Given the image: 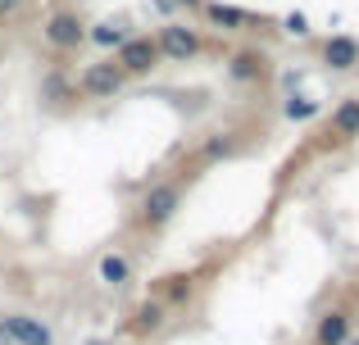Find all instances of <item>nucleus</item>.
<instances>
[{
  "mask_svg": "<svg viewBox=\"0 0 359 345\" xmlns=\"http://www.w3.org/2000/svg\"><path fill=\"white\" fill-rule=\"evenodd\" d=\"M177 204H182V186L177 182H155L146 195H141V223H146V227H164V223H173Z\"/></svg>",
  "mask_w": 359,
  "mask_h": 345,
  "instance_id": "nucleus-1",
  "label": "nucleus"
},
{
  "mask_svg": "<svg viewBox=\"0 0 359 345\" xmlns=\"http://www.w3.org/2000/svg\"><path fill=\"white\" fill-rule=\"evenodd\" d=\"M0 332L9 345H55V332L32 314H0Z\"/></svg>",
  "mask_w": 359,
  "mask_h": 345,
  "instance_id": "nucleus-2",
  "label": "nucleus"
},
{
  "mask_svg": "<svg viewBox=\"0 0 359 345\" xmlns=\"http://www.w3.org/2000/svg\"><path fill=\"white\" fill-rule=\"evenodd\" d=\"M114 64L123 73H150L159 64V41H150V36H128V41L118 45Z\"/></svg>",
  "mask_w": 359,
  "mask_h": 345,
  "instance_id": "nucleus-3",
  "label": "nucleus"
},
{
  "mask_svg": "<svg viewBox=\"0 0 359 345\" xmlns=\"http://www.w3.org/2000/svg\"><path fill=\"white\" fill-rule=\"evenodd\" d=\"M123 78H128V73H123L118 64H87L82 78H78V91L100 100V96H114V91L123 87Z\"/></svg>",
  "mask_w": 359,
  "mask_h": 345,
  "instance_id": "nucleus-4",
  "label": "nucleus"
},
{
  "mask_svg": "<svg viewBox=\"0 0 359 345\" xmlns=\"http://www.w3.org/2000/svg\"><path fill=\"white\" fill-rule=\"evenodd\" d=\"M196 50H201V36H196L191 27L168 23L164 32H159V55H168V59H191Z\"/></svg>",
  "mask_w": 359,
  "mask_h": 345,
  "instance_id": "nucleus-5",
  "label": "nucleus"
},
{
  "mask_svg": "<svg viewBox=\"0 0 359 345\" xmlns=\"http://www.w3.org/2000/svg\"><path fill=\"white\" fill-rule=\"evenodd\" d=\"M82 36H87V27L78 23V14H55L50 23H46V41H50L55 50H78Z\"/></svg>",
  "mask_w": 359,
  "mask_h": 345,
  "instance_id": "nucleus-6",
  "label": "nucleus"
},
{
  "mask_svg": "<svg viewBox=\"0 0 359 345\" xmlns=\"http://www.w3.org/2000/svg\"><path fill=\"white\" fill-rule=\"evenodd\" d=\"M351 341V314L346 309H327L314 328V345H346Z\"/></svg>",
  "mask_w": 359,
  "mask_h": 345,
  "instance_id": "nucleus-7",
  "label": "nucleus"
},
{
  "mask_svg": "<svg viewBox=\"0 0 359 345\" xmlns=\"http://www.w3.org/2000/svg\"><path fill=\"white\" fill-rule=\"evenodd\" d=\"M355 59H359V41L355 36H327L323 41V64L327 69L346 73V69H355Z\"/></svg>",
  "mask_w": 359,
  "mask_h": 345,
  "instance_id": "nucleus-8",
  "label": "nucleus"
},
{
  "mask_svg": "<svg viewBox=\"0 0 359 345\" xmlns=\"http://www.w3.org/2000/svg\"><path fill=\"white\" fill-rule=\"evenodd\" d=\"M164 318H168V304L164 300H146L137 309V318H132V332H137V337H150V332L164 328Z\"/></svg>",
  "mask_w": 359,
  "mask_h": 345,
  "instance_id": "nucleus-9",
  "label": "nucleus"
},
{
  "mask_svg": "<svg viewBox=\"0 0 359 345\" xmlns=\"http://www.w3.org/2000/svg\"><path fill=\"white\" fill-rule=\"evenodd\" d=\"M100 282H105V286H128L132 282L128 255H105V259H100Z\"/></svg>",
  "mask_w": 359,
  "mask_h": 345,
  "instance_id": "nucleus-10",
  "label": "nucleus"
},
{
  "mask_svg": "<svg viewBox=\"0 0 359 345\" xmlns=\"http://www.w3.org/2000/svg\"><path fill=\"white\" fill-rule=\"evenodd\" d=\"M205 14H210L214 23L223 27V32H241V27L250 23V14H245V9H237V5H205Z\"/></svg>",
  "mask_w": 359,
  "mask_h": 345,
  "instance_id": "nucleus-11",
  "label": "nucleus"
},
{
  "mask_svg": "<svg viewBox=\"0 0 359 345\" xmlns=\"http://www.w3.org/2000/svg\"><path fill=\"white\" fill-rule=\"evenodd\" d=\"M332 127L341 136H359V100H346V105L337 109V114H332Z\"/></svg>",
  "mask_w": 359,
  "mask_h": 345,
  "instance_id": "nucleus-12",
  "label": "nucleus"
},
{
  "mask_svg": "<svg viewBox=\"0 0 359 345\" xmlns=\"http://www.w3.org/2000/svg\"><path fill=\"white\" fill-rule=\"evenodd\" d=\"M228 73H232L237 82H255V78H259V55H250V50H245V55H232Z\"/></svg>",
  "mask_w": 359,
  "mask_h": 345,
  "instance_id": "nucleus-13",
  "label": "nucleus"
},
{
  "mask_svg": "<svg viewBox=\"0 0 359 345\" xmlns=\"http://www.w3.org/2000/svg\"><path fill=\"white\" fill-rule=\"evenodd\" d=\"M91 41H96V45H105V50H109V45L118 50V45L128 41V32H123L118 23H96V27H91Z\"/></svg>",
  "mask_w": 359,
  "mask_h": 345,
  "instance_id": "nucleus-14",
  "label": "nucleus"
},
{
  "mask_svg": "<svg viewBox=\"0 0 359 345\" xmlns=\"http://www.w3.org/2000/svg\"><path fill=\"white\" fill-rule=\"evenodd\" d=\"M318 114V100H305V96H291L287 100V118H296V123H305V118Z\"/></svg>",
  "mask_w": 359,
  "mask_h": 345,
  "instance_id": "nucleus-15",
  "label": "nucleus"
},
{
  "mask_svg": "<svg viewBox=\"0 0 359 345\" xmlns=\"http://www.w3.org/2000/svg\"><path fill=\"white\" fill-rule=\"evenodd\" d=\"M182 300H191V277H168L164 304H182Z\"/></svg>",
  "mask_w": 359,
  "mask_h": 345,
  "instance_id": "nucleus-16",
  "label": "nucleus"
},
{
  "mask_svg": "<svg viewBox=\"0 0 359 345\" xmlns=\"http://www.w3.org/2000/svg\"><path fill=\"white\" fill-rule=\"evenodd\" d=\"M287 32H291V36H305V32H309L305 14H287Z\"/></svg>",
  "mask_w": 359,
  "mask_h": 345,
  "instance_id": "nucleus-17",
  "label": "nucleus"
},
{
  "mask_svg": "<svg viewBox=\"0 0 359 345\" xmlns=\"http://www.w3.org/2000/svg\"><path fill=\"white\" fill-rule=\"evenodd\" d=\"M228 150H232V141H210L205 146V160H223Z\"/></svg>",
  "mask_w": 359,
  "mask_h": 345,
  "instance_id": "nucleus-18",
  "label": "nucleus"
},
{
  "mask_svg": "<svg viewBox=\"0 0 359 345\" xmlns=\"http://www.w3.org/2000/svg\"><path fill=\"white\" fill-rule=\"evenodd\" d=\"M18 5H23V0H0V14H14Z\"/></svg>",
  "mask_w": 359,
  "mask_h": 345,
  "instance_id": "nucleus-19",
  "label": "nucleus"
},
{
  "mask_svg": "<svg viewBox=\"0 0 359 345\" xmlns=\"http://www.w3.org/2000/svg\"><path fill=\"white\" fill-rule=\"evenodd\" d=\"M173 5H201V0H173Z\"/></svg>",
  "mask_w": 359,
  "mask_h": 345,
  "instance_id": "nucleus-20",
  "label": "nucleus"
},
{
  "mask_svg": "<svg viewBox=\"0 0 359 345\" xmlns=\"http://www.w3.org/2000/svg\"><path fill=\"white\" fill-rule=\"evenodd\" d=\"M346 345H359V337H351V341H346Z\"/></svg>",
  "mask_w": 359,
  "mask_h": 345,
  "instance_id": "nucleus-21",
  "label": "nucleus"
},
{
  "mask_svg": "<svg viewBox=\"0 0 359 345\" xmlns=\"http://www.w3.org/2000/svg\"><path fill=\"white\" fill-rule=\"evenodd\" d=\"M91 345H105V341H91Z\"/></svg>",
  "mask_w": 359,
  "mask_h": 345,
  "instance_id": "nucleus-22",
  "label": "nucleus"
}]
</instances>
